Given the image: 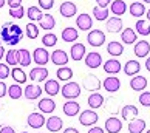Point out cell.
<instances>
[{
    "instance_id": "cell-1",
    "label": "cell",
    "mask_w": 150,
    "mask_h": 133,
    "mask_svg": "<svg viewBox=\"0 0 150 133\" xmlns=\"http://www.w3.org/2000/svg\"><path fill=\"white\" fill-rule=\"evenodd\" d=\"M0 33H2V40L9 43V45H16V43H19L23 39V31L20 30V26L11 23V22H6L2 26Z\"/></svg>"
},
{
    "instance_id": "cell-2",
    "label": "cell",
    "mask_w": 150,
    "mask_h": 133,
    "mask_svg": "<svg viewBox=\"0 0 150 133\" xmlns=\"http://www.w3.org/2000/svg\"><path fill=\"white\" fill-rule=\"evenodd\" d=\"M60 93L65 99H76L81 95V85L77 82H67V84L60 88Z\"/></svg>"
},
{
    "instance_id": "cell-3",
    "label": "cell",
    "mask_w": 150,
    "mask_h": 133,
    "mask_svg": "<svg viewBox=\"0 0 150 133\" xmlns=\"http://www.w3.org/2000/svg\"><path fill=\"white\" fill-rule=\"evenodd\" d=\"M87 42L91 47H102L105 42V34L101 30H91L87 36Z\"/></svg>"
},
{
    "instance_id": "cell-4",
    "label": "cell",
    "mask_w": 150,
    "mask_h": 133,
    "mask_svg": "<svg viewBox=\"0 0 150 133\" xmlns=\"http://www.w3.org/2000/svg\"><path fill=\"white\" fill-rule=\"evenodd\" d=\"M99 116L94 110H84L81 112V116H79V122L85 127H90V125H94L98 122Z\"/></svg>"
},
{
    "instance_id": "cell-5",
    "label": "cell",
    "mask_w": 150,
    "mask_h": 133,
    "mask_svg": "<svg viewBox=\"0 0 150 133\" xmlns=\"http://www.w3.org/2000/svg\"><path fill=\"white\" fill-rule=\"evenodd\" d=\"M33 60H34L39 66H43L50 62V53L45 48H36L34 51H33Z\"/></svg>"
},
{
    "instance_id": "cell-6",
    "label": "cell",
    "mask_w": 150,
    "mask_h": 133,
    "mask_svg": "<svg viewBox=\"0 0 150 133\" xmlns=\"http://www.w3.org/2000/svg\"><path fill=\"white\" fill-rule=\"evenodd\" d=\"M26 122H28V125L31 127V129H42L43 125H45L47 122V119H45V116H43V113H31L28 116V119H26Z\"/></svg>"
},
{
    "instance_id": "cell-7",
    "label": "cell",
    "mask_w": 150,
    "mask_h": 133,
    "mask_svg": "<svg viewBox=\"0 0 150 133\" xmlns=\"http://www.w3.org/2000/svg\"><path fill=\"white\" fill-rule=\"evenodd\" d=\"M82 85H84V88L88 91H98L99 88H101V81L98 79L96 74H88V76H85V79L82 81Z\"/></svg>"
},
{
    "instance_id": "cell-8",
    "label": "cell",
    "mask_w": 150,
    "mask_h": 133,
    "mask_svg": "<svg viewBox=\"0 0 150 133\" xmlns=\"http://www.w3.org/2000/svg\"><path fill=\"white\" fill-rule=\"evenodd\" d=\"M50 59H51V62L57 66H65L68 64V54H67L64 50H54L51 53V56H50Z\"/></svg>"
},
{
    "instance_id": "cell-9",
    "label": "cell",
    "mask_w": 150,
    "mask_h": 133,
    "mask_svg": "<svg viewBox=\"0 0 150 133\" xmlns=\"http://www.w3.org/2000/svg\"><path fill=\"white\" fill-rule=\"evenodd\" d=\"M43 93V90L40 88V85H36V84H30L25 87L23 90V96L26 99H30V101H34V99H39L40 95Z\"/></svg>"
},
{
    "instance_id": "cell-10",
    "label": "cell",
    "mask_w": 150,
    "mask_h": 133,
    "mask_svg": "<svg viewBox=\"0 0 150 133\" xmlns=\"http://www.w3.org/2000/svg\"><path fill=\"white\" fill-rule=\"evenodd\" d=\"M102 87L105 88V91H108V93H116L121 88V81L116 76H108L104 79Z\"/></svg>"
},
{
    "instance_id": "cell-11",
    "label": "cell",
    "mask_w": 150,
    "mask_h": 133,
    "mask_svg": "<svg viewBox=\"0 0 150 133\" xmlns=\"http://www.w3.org/2000/svg\"><path fill=\"white\" fill-rule=\"evenodd\" d=\"M70 54H71V59L76 60V62H79V60L85 59V56H87V53H85V45H84V43L76 42L74 45H71Z\"/></svg>"
},
{
    "instance_id": "cell-12",
    "label": "cell",
    "mask_w": 150,
    "mask_h": 133,
    "mask_svg": "<svg viewBox=\"0 0 150 133\" xmlns=\"http://www.w3.org/2000/svg\"><path fill=\"white\" fill-rule=\"evenodd\" d=\"M59 13L62 14V17L71 19V17H74V16H76L77 6H76L73 2H64L62 5H60V8H59Z\"/></svg>"
},
{
    "instance_id": "cell-13",
    "label": "cell",
    "mask_w": 150,
    "mask_h": 133,
    "mask_svg": "<svg viewBox=\"0 0 150 133\" xmlns=\"http://www.w3.org/2000/svg\"><path fill=\"white\" fill-rule=\"evenodd\" d=\"M76 25H77V28H79V30L88 31V30L91 28V25H93L91 16H90V14H87V13L79 14V16H77V19H76Z\"/></svg>"
},
{
    "instance_id": "cell-14",
    "label": "cell",
    "mask_w": 150,
    "mask_h": 133,
    "mask_svg": "<svg viewBox=\"0 0 150 133\" xmlns=\"http://www.w3.org/2000/svg\"><path fill=\"white\" fill-rule=\"evenodd\" d=\"M102 64V56L96 51H91L85 56V65L88 68H99Z\"/></svg>"
},
{
    "instance_id": "cell-15",
    "label": "cell",
    "mask_w": 150,
    "mask_h": 133,
    "mask_svg": "<svg viewBox=\"0 0 150 133\" xmlns=\"http://www.w3.org/2000/svg\"><path fill=\"white\" fill-rule=\"evenodd\" d=\"M48 77V70L45 66H36L30 71V79L34 81V82H42V81H47Z\"/></svg>"
},
{
    "instance_id": "cell-16",
    "label": "cell",
    "mask_w": 150,
    "mask_h": 133,
    "mask_svg": "<svg viewBox=\"0 0 150 133\" xmlns=\"http://www.w3.org/2000/svg\"><path fill=\"white\" fill-rule=\"evenodd\" d=\"M104 129H105V132H108V133H119L121 129H122V122H121V119L112 116V118H108L107 121H105Z\"/></svg>"
},
{
    "instance_id": "cell-17",
    "label": "cell",
    "mask_w": 150,
    "mask_h": 133,
    "mask_svg": "<svg viewBox=\"0 0 150 133\" xmlns=\"http://www.w3.org/2000/svg\"><path fill=\"white\" fill-rule=\"evenodd\" d=\"M130 87H132V90H135V91H142V90H146V87H147V79L141 74H136L130 79Z\"/></svg>"
},
{
    "instance_id": "cell-18",
    "label": "cell",
    "mask_w": 150,
    "mask_h": 133,
    "mask_svg": "<svg viewBox=\"0 0 150 133\" xmlns=\"http://www.w3.org/2000/svg\"><path fill=\"white\" fill-rule=\"evenodd\" d=\"M121 116L124 121H132V119L138 118V108L132 104H127L121 108Z\"/></svg>"
},
{
    "instance_id": "cell-19",
    "label": "cell",
    "mask_w": 150,
    "mask_h": 133,
    "mask_svg": "<svg viewBox=\"0 0 150 133\" xmlns=\"http://www.w3.org/2000/svg\"><path fill=\"white\" fill-rule=\"evenodd\" d=\"M37 107L40 110V113H53L54 108H56V102H54L51 98H43L39 101Z\"/></svg>"
},
{
    "instance_id": "cell-20",
    "label": "cell",
    "mask_w": 150,
    "mask_h": 133,
    "mask_svg": "<svg viewBox=\"0 0 150 133\" xmlns=\"http://www.w3.org/2000/svg\"><path fill=\"white\" fill-rule=\"evenodd\" d=\"M133 51L138 57H147V54L150 53V43L147 40H139L135 43V48Z\"/></svg>"
},
{
    "instance_id": "cell-21",
    "label": "cell",
    "mask_w": 150,
    "mask_h": 133,
    "mask_svg": "<svg viewBox=\"0 0 150 133\" xmlns=\"http://www.w3.org/2000/svg\"><path fill=\"white\" fill-rule=\"evenodd\" d=\"M121 70H122V65H121L119 60H116V59H110L104 64V71L108 74H118Z\"/></svg>"
},
{
    "instance_id": "cell-22",
    "label": "cell",
    "mask_w": 150,
    "mask_h": 133,
    "mask_svg": "<svg viewBox=\"0 0 150 133\" xmlns=\"http://www.w3.org/2000/svg\"><path fill=\"white\" fill-rule=\"evenodd\" d=\"M104 102H105V99H104V96L101 95V93H96V91H93L90 96H88V107L90 108H101L102 105H104Z\"/></svg>"
},
{
    "instance_id": "cell-23",
    "label": "cell",
    "mask_w": 150,
    "mask_h": 133,
    "mask_svg": "<svg viewBox=\"0 0 150 133\" xmlns=\"http://www.w3.org/2000/svg\"><path fill=\"white\" fill-rule=\"evenodd\" d=\"M45 125H47L48 132H59L60 129H62L64 122H62V118H59V116H50V118L47 119Z\"/></svg>"
},
{
    "instance_id": "cell-24",
    "label": "cell",
    "mask_w": 150,
    "mask_h": 133,
    "mask_svg": "<svg viewBox=\"0 0 150 133\" xmlns=\"http://www.w3.org/2000/svg\"><path fill=\"white\" fill-rule=\"evenodd\" d=\"M139 70H141V64L138 60H127L125 62V66H124V73L127 76H136L139 74Z\"/></svg>"
},
{
    "instance_id": "cell-25",
    "label": "cell",
    "mask_w": 150,
    "mask_h": 133,
    "mask_svg": "<svg viewBox=\"0 0 150 133\" xmlns=\"http://www.w3.org/2000/svg\"><path fill=\"white\" fill-rule=\"evenodd\" d=\"M79 110H81V105L76 101H73V99H70V101H67L64 104V115L65 116H76L79 113Z\"/></svg>"
},
{
    "instance_id": "cell-26",
    "label": "cell",
    "mask_w": 150,
    "mask_h": 133,
    "mask_svg": "<svg viewBox=\"0 0 150 133\" xmlns=\"http://www.w3.org/2000/svg\"><path fill=\"white\" fill-rule=\"evenodd\" d=\"M110 11H112L116 17H121V16L125 14L127 5H125L124 0H113V2H112V6H110Z\"/></svg>"
},
{
    "instance_id": "cell-27",
    "label": "cell",
    "mask_w": 150,
    "mask_h": 133,
    "mask_svg": "<svg viewBox=\"0 0 150 133\" xmlns=\"http://www.w3.org/2000/svg\"><path fill=\"white\" fill-rule=\"evenodd\" d=\"M43 91H45L48 96H56L57 93H60L59 82H57L56 79H48V81L45 82V87H43Z\"/></svg>"
},
{
    "instance_id": "cell-28",
    "label": "cell",
    "mask_w": 150,
    "mask_h": 133,
    "mask_svg": "<svg viewBox=\"0 0 150 133\" xmlns=\"http://www.w3.org/2000/svg\"><path fill=\"white\" fill-rule=\"evenodd\" d=\"M146 130V121L141 118H135L129 122V132L130 133H142Z\"/></svg>"
},
{
    "instance_id": "cell-29",
    "label": "cell",
    "mask_w": 150,
    "mask_h": 133,
    "mask_svg": "<svg viewBox=\"0 0 150 133\" xmlns=\"http://www.w3.org/2000/svg\"><path fill=\"white\" fill-rule=\"evenodd\" d=\"M129 13L133 16V17H142L144 14L147 13L146 11V5L142 2H133L129 8Z\"/></svg>"
},
{
    "instance_id": "cell-30",
    "label": "cell",
    "mask_w": 150,
    "mask_h": 133,
    "mask_svg": "<svg viewBox=\"0 0 150 133\" xmlns=\"http://www.w3.org/2000/svg\"><path fill=\"white\" fill-rule=\"evenodd\" d=\"M121 40L125 43V45H132V43H136V33L132 28H125L121 33Z\"/></svg>"
},
{
    "instance_id": "cell-31",
    "label": "cell",
    "mask_w": 150,
    "mask_h": 133,
    "mask_svg": "<svg viewBox=\"0 0 150 133\" xmlns=\"http://www.w3.org/2000/svg\"><path fill=\"white\" fill-rule=\"evenodd\" d=\"M107 30L110 33H122V20L121 17H110L107 20Z\"/></svg>"
},
{
    "instance_id": "cell-32",
    "label": "cell",
    "mask_w": 150,
    "mask_h": 133,
    "mask_svg": "<svg viewBox=\"0 0 150 133\" xmlns=\"http://www.w3.org/2000/svg\"><path fill=\"white\" fill-rule=\"evenodd\" d=\"M77 37H79V33H77V30L73 28V26H67V28L62 31L64 42H76Z\"/></svg>"
},
{
    "instance_id": "cell-33",
    "label": "cell",
    "mask_w": 150,
    "mask_h": 133,
    "mask_svg": "<svg viewBox=\"0 0 150 133\" xmlns=\"http://www.w3.org/2000/svg\"><path fill=\"white\" fill-rule=\"evenodd\" d=\"M39 25H40L42 30H53L54 25H56V20L51 14H43V17L39 20Z\"/></svg>"
},
{
    "instance_id": "cell-34",
    "label": "cell",
    "mask_w": 150,
    "mask_h": 133,
    "mask_svg": "<svg viewBox=\"0 0 150 133\" xmlns=\"http://www.w3.org/2000/svg\"><path fill=\"white\" fill-rule=\"evenodd\" d=\"M107 51H108V54H112V56H121L122 53H124V45L122 43H119V42H110L108 45H107Z\"/></svg>"
},
{
    "instance_id": "cell-35",
    "label": "cell",
    "mask_w": 150,
    "mask_h": 133,
    "mask_svg": "<svg viewBox=\"0 0 150 133\" xmlns=\"http://www.w3.org/2000/svg\"><path fill=\"white\" fill-rule=\"evenodd\" d=\"M8 96L11 99H14V101H17V99H20L22 96H23V90H22L20 84H13L8 87Z\"/></svg>"
},
{
    "instance_id": "cell-36",
    "label": "cell",
    "mask_w": 150,
    "mask_h": 133,
    "mask_svg": "<svg viewBox=\"0 0 150 133\" xmlns=\"http://www.w3.org/2000/svg\"><path fill=\"white\" fill-rule=\"evenodd\" d=\"M11 76H13V79L17 82V84H25L26 82V74H25V71L22 70V66H14L13 71H11Z\"/></svg>"
},
{
    "instance_id": "cell-37",
    "label": "cell",
    "mask_w": 150,
    "mask_h": 133,
    "mask_svg": "<svg viewBox=\"0 0 150 133\" xmlns=\"http://www.w3.org/2000/svg\"><path fill=\"white\" fill-rule=\"evenodd\" d=\"M31 53L28 51V50H25V48H22L19 50V65L20 66H30L31 64Z\"/></svg>"
},
{
    "instance_id": "cell-38",
    "label": "cell",
    "mask_w": 150,
    "mask_h": 133,
    "mask_svg": "<svg viewBox=\"0 0 150 133\" xmlns=\"http://www.w3.org/2000/svg\"><path fill=\"white\" fill-rule=\"evenodd\" d=\"M57 79L59 81H70L71 77H73V70L70 68V66H59V70H57Z\"/></svg>"
},
{
    "instance_id": "cell-39",
    "label": "cell",
    "mask_w": 150,
    "mask_h": 133,
    "mask_svg": "<svg viewBox=\"0 0 150 133\" xmlns=\"http://www.w3.org/2000/svg\"><path fill=\"white\" fill-rule=\"evenodd\" d=\"M26 17H28L31 22H36V20H40L43 17L42 11L39 6H30L28 9H26Z\"/></svg>"
},
{
    "instance_id": "cell-40",
    "label": "cell",
    "mask_w": 150,
    "mask_h": 133,
    "mask_svg": "<svg viewBox=\"0 0 150 133\" xmlns=\"http://www.w3.org/2000/svg\"><path fill=\"white\" fill-rule=\"evenodd\" d=\"M5 59H6L8 65L16 66L19 64V50H8L6 54H5Z\"/></svg>"
},
{
    "instance_id": "cell-41",
    "label": "cell",
    "mask_w": 150,
    "mask_h": 133,
    "mask_svg": "<svg viewBox=\"0 0 150 133\" xmlns=\"http://www.w3.org/2000/svg\"><path fill=\"white\" fill-rule=\"evenodd\" d=\"M108 13L110 11L107 8H101V6H94L93 8V17L96 20H99V22L107 20L108 19Z\"/></svg>"
},
{
    "instance_id": "cell-42",
    "label": "cell",
    "mask_w": 150,
    "mask_h": 133,
    "mask_svg": "<svg viewBox=\"0 0 150 133\" xmlns=\"http://www.w3.org/2000/svg\"><path fill=\"white\" fill-rule=\"evenodd\" d=\"M136 30H138V34L149 36L150 34V22L149 20H138L136 22Z\"/></svg>"
},
{
    "instance_id": "cell-43",
    "label": "cell",
    "mask_w": 150,
    "mask_h": 133,
    "mask_svg": "<svg viewBox=\"0 0 150 133\" xmlns=\"http://www.w3.org/2000/svg\"><path fill=\"white\" fill-rule=\"evenodd\" d=\"M42 43L45 47H54L57 43V36L53 34V33H48V34H45L42 37Z\"/></svg>"
},
{
    "instance_id": "cell-44",
    "label": "cell",
    "mask_w": 150,
    "mask_h": 133,
    "mask_svg": "<svg viewBox=\"0 0 150 133\" xmlns=\"http://www.w3.org/2000/svg\"><path fill=\"white\" fill-rule=\"evenodd\" d=\"M37 36H39V28L31 22V23L26 25V37L28 39H36Z\"/></svg>"
},
{
    "instance_id": "cell-45",
    "label": "cell",
    "mask_w": 150,
    "mask_h": 133,
    "mask_svg": "<svg viewBox=\"0 0 150 133\" xmlns=\"http://www.w3.org/2000/svg\"><path fill=\"white\" fill-rule=\"evenodd\" d=\"M9 16L14 19H22L25 16V8L23 6H19V8H13L9 9Z\"/></svg>"
},
{
    "instance_id": "cell-46",
    "label": "cell",
    "mask_w": 150,
    "mask_h": 133,
    "mask_svg": "<svg viewBox=\"0 0 150 133\" xmlns=\"http://www.w3.org/2000/svg\"><path fill=\"white\" fill-rule=\"evenodd\" d=\"M139 104L144 107H150V91H142L139 95Z\"/></svg>"
},
{
    "instance_id": "cell-47",
    "label": "cell",
    "mask_w": 150,
    "mask_h": 133,
    "mask_svg": "<svg viewBox=\"0 0 150 133\" xmlns=\"http://www.w3.org/2000/svg\"><path fill=\"white\" fill-rule=\"evenodd\" d=\"M11 74V70H9V66L8 64H0V79H6V77Z\"/></svg>"
},
{
    "instance_id": "cell-48",
    "label": "cell",
    "mask_w": 150,
    "mask_h": 133,
    "mask_svg": "<svg viewBox=\"0 0 150 133\" xmlns=\"http://www.w3.org/2000/svg\"><path fill=\"white\" fill-rule=\"evenodd\" d=\"M39 6H40L42 9L48 11V9H51L54 6V0H39Z\"/></svg>"
},
{
    "instance_id": "cell-49",
    "label": "cell",
    "mask_w": 150,
    "mask_h": 133,
    "mask_svg": "<svg viewBox=\"0 0 150 133\" xmlns=\"http://www.w3.org/2000/svg\"><path fill=\"white\" fill-rule=\"evenodd\" d=\"M6 95H8V85L3 81H0V98H3Z\"/></svg>"
},
{
    "instance_id": "cell-50",
    "label": "cell",
    "mask_w": 150,
    "mask_h": 133,
    "mask_svg": "<svg viewBox=\"0 0 150 133\" xmlns=\"http://www.w3.org/2000/svg\"><path fill=\"white\" fill-rule=\"evenodd\" d=\"M6 2H8V5H9V9L22 6V0H6Z\"/></svg>"
},
{
    "instance_id": "cell-51",
    "label": "cell",
    "mask_w": 150,
    "mask_h": 133,
    "mask_svg": "<svg viewBox=\"0 0 150 133\" xmlns=\"http://www.w3.org/2000/svg\"><path fill=\"white\" fill-rule=\"evenodd\" d=\"M113 0H96V3H98V6H101V8H107V5H110Z\"/></svg>"
},
{
    "instance_id": "cell-52",
    "label": "cell",
    "mask_w": 150,
    "mask_h": 133,
    "mask_svg": "<svg viewBox=\"0 0 150 133\" xmlns=\"http://www.w3.org/2000/svg\"><path fill=\"white\" fill-rule=\"evenodd\" d=\"M0 133H16V132H14V129H13V127H9V125H5V127H2V129H0Z\"/></svg>"
},
{
    "instance_id": "cell-53",
    "label": "cell",
    "mask_w": 150,
    "mask_h": 133,
    "mask_svg": "<svg viewBox=\"0 0 150 133\" xmlns=\"http://www.w3.org/2000/svg\"><path fill=\"white\" fill-rule=\"evenodd\" d=\"M88 133H105V132H104V129H101V127H96V125H94L93 129L88 130Z\"/></svg>"
},
{
    "instance_id": "cell-54",
    "label": "cell",
    "mask_w": 150,
    "mask_h": 133,
    "mask_svg": "<svg viewBox=\"0 0 150 133\" xmlns=\"http://www.w3.org/2000/svg\"><path fill=\"white\" fill-rule=\"evenodd\" d=\"M64 133H79L76 129H73V127H68V129H65L64 130Z\"/></svg>"
},
{
    "instance_id": "cell-55",
    "label": "cell",
    "mask_w": 150,
    "mask_h": 133,
    "mask_svg": "<svg viewBox=\"0 0 150 133\" xmlns=\"http://www.w3.org/2000/svg\"><path fill=\"white\" fill-rule=\"evenodd\" d=\"M5 54H6V51H5V48L0 45V60H2V57L5 56Z\"/></svg>"
},
{
    "instance_id": "cell-56",
    "label": "cell",
    "mask_w": 150,
    "mask_h": 133,
    "mask_svg": "<svg viewBox=\"0 0 150 133\" xmlns=\"http://www.w3.org/2000/svg\"><path fill=\"white\" fill-rule=\"evenodd\" d=\"M146 68H147V71L150 73V57H147V59H146Z\"/></svg>"
},
{
    "instance_id": "cell-57",
    "label": "cell",
    "mask_w": 150,
    "mask_h": 133,
    "mask_svg": "<svg viewBox=\"0 0 150 133\" xmlns=\"http://www.w3.org/2000/svg\"><path fill=\"white\" fill-rule=\"evenodd\" d=\"M5 2H6V0H0V8L5 6Z\"/></svg>"
},
{
    "instance_id": "cell-58",
    "label": "cell",
    "mask_w": 150,
    "mask_h": 133,
    "mask_svg": "<svg viewBox=\"0 0 150 133\" xmlns=\"http://www.w3.org/2000/svg\"><path fill=\"white\" fill-rule=\"evenodd\" d=\"M146 14H147V20H149V22H150V9H149V11H147V13H146Z\"/></svg>"
},
{
    "instance_id": "cell-59",
    "label": "cell",
    "mask_w": 150,
    "mask_h": 133,
    "mask_svg": "<svg viewBox=\"0 0 150 133\" xmlns=\"http://www.w3.org/2000/svg\"><path fill=\"white\" fill-rule=\"evenodd\" d=\"M142 3H150V0H142Z\"/></svg>"
},
{
    "instance_id": "cell-60",
    "label": "cell",
    "mask_w": 150,
    "mask_h": 133,
    "mask_svg": "<svg viewBox=\"0 0 150 133\" xmlns=\"http://www.w3.org/2000/svg\"><path fill=\"white\" fill-rule=\"evenodd\" d=\"M146 133H150V130H147V132H146Z\"/></svg>"
},
{
    "instance_id": "cell-61",
    "label": "cell",
    "mask_w": 150,
    "mask_h": 133,
    "mask_svg": "<svg viewBox=\"0 0 150 133\" xmlns=\"http://www.w3.org/2000/svg\"><path fill=\"white\" fill-rule=\"evenodd\" d=\"M22 133H28V132H22Z\"/></svg>"
},
{
    "instance_id": "cell-62",
    "label": "cell",
    "mask_w": 150,
    "mask_h": 133,
    "mask_svg": "<svg viewBox=\"0 0 150 133\" xmlns=\"http://www.w3.org/2000/svg\"><path fill=\"white\" fill-rule=\"evenodd\" d=\"M0 45H2V42H0Z\"/></svg>"
}]
</instances>
